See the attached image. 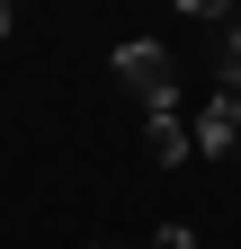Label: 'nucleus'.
<instances>
[{
  "label": "nucleus",
  "instance_id": "obj_1",
  "mask_svg": "<svg viewBox=\"0 0 241 249\" xmlns=\"http://www.w3.org/2000/svg\"><path fill=\"white\" fill-rule=\"evenodd\" d=\"M116 89L143 107V124L152 116H170V98H179V62L161 53V45H116Z\"/></svg>",
  "mask_w": 241,
  "mask_h": 249
},
{
  "label": "nucleus",
  "instance_id": "obj_2",
  "mask_svg": "<svg viewBox=\"0 0 241 249\" xmlns=\"http://www.w3.org/2000/svg\"><path fill=\"white\" fill-rule=\"evenodd\" d=\"M197 151H205V160H241V98L215 89V107L197 116Z\"/></svg>",
  "mask_w": 241,
  "mask_h": 249
},
{
  "label": "nucleus",
  "instance_id": "obj_3",
  "mask_svg": "<svg viewBox=\"0 0 241 249\" xmlns=\"http://www.w3.org/2000/svg\"><path fill=\"white\" fill-rule=\"evenodd\" d=\"M205 71H215V89H223V98H241V18L205 27Z\"/></svg>",
  "mask_w": 241,
  "mask_h": 249
},
{
  "label": "nucleus",
  "instance_id": "obj_4",
  "mask_svg": "<svg viewBox=\"0 0 241 249\" xmlns=\"http://www.w3.org/2000/svg\"><path fill=\"white\" fill-rule=\"evenodd\" d=\"M143 151H152V169H179V160L197 151V134H188L179 116H152V124H143Z\"/></svg>",
  "mask_w": 241,
  "mask_h": 249
},
{
  "label": "nucleus",
  "instance_id": "obj_5",
  "mask_svg": "<svg viewBox=\"0 0 241 249\" xmlns=\"http://www.w3.org/2000/svg\"><path fill=\"white\" fill-rule=\"evenodd\" d=\"M152 249H197V240H188V223H170V231H161Z\"/></svg>",
  "mask_w": 241,
  "mask_h": 249
},
{
  "label": "nucleus",
  "instance_id": "obj_6",
  "mask_svg": "<svg viewBox=\"0 0 241 249\" xmlns=\"http://www.w3.org/2000/svg\"><path fill=\"white\" fill-rule=\"evenodd\" d=\"M0 36H9V0H0Z\"/></svg>",
  "mask_w": 241,
  "mask_h": 249
},
{
  "label": "nucleus",
  "instance_id": "obj_7",
  "mask_svg": "<svg viewBox=\"0 0 241 249\" xmlns=\"http://www.w3.org/2000/svg\"><path fill=\"white\" fill-rule=\"evenodd\" d=\"M99 249H125V240H99Z\"/></svg>",
  "mask_w": 241,
  "mask_h": 249
}]
</instances>
